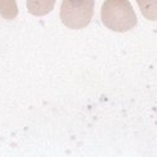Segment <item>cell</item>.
Listing matches in <instances>:
<instances>
[{
    "instance_id": "4",
    "label": "cell",
    "mask_w": 157,
    "mask_h": 157,
    "mask_svg": "<svg viewBox=\"0 0 157 157\" xmlns=\"http://www.w3.org/2000/svg\"><path fill=\"white\" fill-rule=\"evenodd\" d=\"M0 15L6 20L17 18L18 5L15 0H0Z\"/></svg>"
},
{
    "instance_id": "1",
    "label": "cell",
    "mask_w": 157,
    "mask_h": 157,
    "mask_svg": "<svg viewBox=\"0 0 157 157\" xmlns=\"http://www.w3.org/2000/svg\"><path fill=\"white\" fill-rule=\"evenodd\" d=\"M102 21L114 32H126L136 25V17L128 0H106L102 6Z\"/></svg>"
},
{
    "instance_id": "3",
    "label": "cell",
    "mask_w": 157,
    "mask_h": 157,
    "mask_svg": "<svg viewBox=\"0 0 157 157\" xmlns=\"http://www.w3.org/2000/svg\"><path fill=\"white\" fill-rule=\"evenodd\" d=\"M56 0H27V8L30 14L35 17L47 15L53 10Z\"/></svg>"
},
{
    "instance_id": "2",
    "label": "cell",
    "mask_w": 157,
    "mask_h": 157,
    "mask_svg": "<svg viewBox=\"0 0 157 157\" xmlns=\"http://www.w3.org/2000/svg\"><path fill=\"white\" fill-rule=\"evenodd\" d=\"M94 0H63L60 18L65 27L72 29L84 28L93 15Z\"/></svg>"
}]
</instances>
